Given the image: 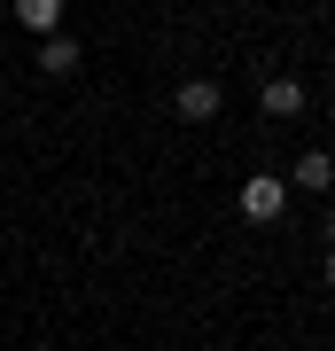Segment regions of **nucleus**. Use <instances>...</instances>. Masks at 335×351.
Wrapping results in <instances>:
<instances>
[{"label": "nucleus", "instance_id": "nucleus-1", "mask_svg": "<svg viewBox=\"0 0 335 351\" xmlns=\"http://www.w3.org/2000/svg\"><path fill=\"white\" fill-rule=\"evenodd\" d=\"M281 211H288V180L249 172V180H242V219H249V226H265V219H281Z\"/></svg>", "mask_w": 335, "mask_h": 351}, {"label": "nucleus", "instance_id": "nucleus-2", "mask_svg": "<svg viewBox=\"0 0 335 351\" xmlns=\"http://www.w3.org/2000/svg\"><path fill=\"white\" fill-rule=\"evenodd\" d=\"M258 101H265V117H297V110H304V78H288V71H281V78H265V94H258Z\"/></svg>", "mask_w": 335, "mask_h": 351}, {"label": "nucleus", "instance_id": "nucleus-3", "mask_svg": "<svg viewBox=\"0 0 335 351\" xmlns=\"http://www.w3.org/2000/svg\"><path fill=\"white\" fill-rule=\"evenodd\" d=\"M179 117H195V125L219 117V78H187V86H179Z\"/></svg>", "mask_w": 335, "mask_h": 351}, {"label": "nucleus", "instance_id": "nucleus-4", "mask_svg": "<svg viewBox=\"0 0 335 351\" xmlns=\"http://www.w3.org/2000/svg\"><path fill=\"white\" fill-rule=\"evenodd\" d=\"M297 188H335V156L327 149H304L297 156Z\"/></svg>", "mask_w": 335, "mask_h": 351}, {"label": "nucleus", "instance_id": "nucleus-5", "mask_svg": "<svg viewBox=\"0 0 335 351\" xmlns=\"http://www.w3.org/2000/svg\"><path fill=\"white\" fill-rule=\"evenodd\" d=\"M39 71H55V78H62V71H78V39H71V32H55L47 47H39Z\"/></svg>", "mask_w": 335, "mask_h": 351}, {"label": "nucleus", "instance_id": "nucleus-6", "mask_svg": "<svg viewBox=\"0 0 335 351\" xmlns=\"http://www.w3.org/2000/svg\"><path fill=\"white\" fill-rule=\"evenodd\" d=\"M16 24H24V32H62V8H55V0H24V8H16Z\"/></svg>", "mask_w": 335, "mask_h": 351}, {"label": "nucleus", "instance_id": "nucleus-7", "mask_svg": "<svg viewBox=\"0 0 335 351\" xmlns=\"http://www.w3.org/2000/svg\"><path fill=\"white\" fill-rule=\"evenodd\" d=\"M327 250H335V211H327Z\"/></svg>", "mask_w": 335, "mask_h": 351}, {"label": "nucleus", "instance_id": "nucleus-8", "mask_svg": "<svg viewBox=\"0 0 335 351\" xmlns=\"http://www.w3.org/2000/svg\"><path fill=\"white\" fill-rule=\"evenodd\" d=\"M327 289H335V250H327Z\"/></svg>", "mask_w": 335, "mask_h": 351}]
</instances>
